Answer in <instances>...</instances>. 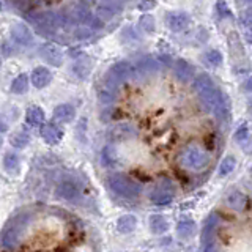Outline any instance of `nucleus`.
<instances>
[{"mask_svg": "<svg viewBox=\"0 0 252 252\" xmlns=\"http://www.w3.org/2000/svg\"><path fill=\"white\" fill-rule=\"evenodd\" d=\"M178 164L186 170L191 172H202L205 167H208L210 156L207 152H203L197 145H188L178 155Z\"/></svg>", "mask_w": 252, "mask_h": 252, "instance_id": "nucleus-1", "label": "nucleus"}, {"mask_svg": "<svg viewBox=\"0 0 252 252\" xmlns=\"http://www.w3.org/2000/svg\"><path fill=\"white\" fill-rule=\"evenodd\" d=\"M107 186L115 195L123 197V199H136L140 194V186L134 183L123 173H112L107 177Z\"/></svg>", "mask_w": 252, "mask_h": 252, "instance_id": "nucleus-2", "label": "nucleus"}, {"mask_svg": "<svg viewBox=\"0 0 252 252\" xmlns=\"http://www.w3.org/2000/svg\"><path fill=\"white\" fill-rule=\"evenodd\" d=\"M175 197V186H173L169 180H164L161 183H158L152 192H150V200L155 205H165L170 203Z\"/></svg>", "mask_w": 252, "mask_h": 252, "instance_id": "nucleus-3", "label": "nucleus"}, {"mask_svg": "<svg viewBox=\"0 0 252 252\" xmlns=\"http://www.w3.org/2000/svg\"><path fill=\"white\" fill-rule=\"evenodd\" d=\"M82 191V185L73 177L63 178L60 183L57 185V189H55V194H57L60 199L65 200H76L79 195H81Z\"/></svg>", "mask_w": 252, "mask_h": 252, "instance_id": "nucleus-4", "label": "nucleus"}, {"mask_svg": "<svg viewBox=\"0 0 252 252\" xmlns=\"http://www.w3.org/2000/svg\"><path fill=\"white\" fill-rule=\"evenodd\" d=\"M39 57H41L47 65H51V66H62V63H63V52L62 49L57 46V44H54V43H44L39 46Z\"/></svg>", "mask_w": 252, "mask_h": 252, "instance_id": "nucleus-5", "label": "nucleus"}, {"mask_svg": "<svg viewBox=\"0 0 252 252\" xmlns=\"http://www.w3.org/2000/svg\"><path fill=\"white\" fill-rule=\"evenodd\" d=\"M159 66H161L159 62H158L156 59L150 57V55H145V57H142L136 62V66H132L134 68V79L156 73V71L159 69Z\"/></svg>", "mask_w": 252, "mask_h": 252, "instance_id": "nucleus-6", "label": "nucleus"}, {"mask_svg": "<svg viewBox=\"0 0 252 252\" xmlns=\"http://www.w3.org/2000/svg\"><path fill=\"white\" fill-rule=\"evenodd\" d=\"M11 36L18 44L21 46H32L33 44V35L26 24L18 22L11 27Z\"/></svg>", "mask_w": 252, "mask_h": 252, "instance_id": "nucleus-7", "label": "nucleus"}, {"mask_svg": "<svg viewBox=\"0 0 252 252\" xmlns=\"http://www.w3.org/2000/svg\"><path fill=\"white\" fill-rule=\"evenodd\" d=\"M137 134L136 128L129 123H120V125H115L112 129L109 131V139L112 142H120V140H126V139H131Z\"/></svg>", "mask_w": 252, "mask_h": 252, "instance_id": "nucleus-8", "label": "nucleus"}, {"mask_svg": "<svg viewBox=\"0 0 252 252\" xmlns=\"http://www.w3.org/2000/svg\"><path fill=\"white\" fill-rule=\"evenodd\" d=\"M41 137L44 139L46 144L49 145H57L63 139V129L57 123H46L41 128Z\"/></svg>", "mask_w": 252, "mask_h": 252, "instance_id": "nucleus-9", "label": "nucleus"}, {"mask_svg": "<svg viewBox=\"0 0 252 252\" xmlns=\"http://www.w3.org/2000/svg\"><path fill=\"white\" fill-rule=\"evenodd\" d=\"M191 24V16L185 11L170 13L167 18V26L172 32H181Z\"/></svg>", "mask_w": 252, "mask_h": 252, "instance_id": "nucleus-10", "label": "nucleus"}, {"mask_svg": "<svg viewBox=\"0 0 252 252\" xmlns=\"http://www.w3.org/2000/svg\"><path fill=\"white\" fill-rule=\"evenodd\" d=\"M76 18H77V21H81L82 24H85L87 27L89 29H102L104 27V22H102L99 18H96L94 14H92L87 8H84V6H79L77 10H76Z\"/></svg>", "mask_w": 252, "mask_h": 252, "instance_id": "nucleus-11", "label": "nucleus"}, {"mask_svg": "<svg viewBox=\"0 0 252 252\" xmlns=\"http://www.w3.org/2000/svg\"><path fill=\"white\" fill-rule=\"evenodd\" d=\"M36 24L38 27L41 30H46V32H55L59 27H60V22H59V14H55L52 11H46V13H41L38 16L36 19Z\"/></svg>", "mask_w": 252, "mask_h": 252, "instance_id": "nucleus-12", "label": "nucleus"}, {"mask_svg": "<svg viewBox=\"0 0 252 252\" xmlns=\"http://www.w3.org/2000/svg\"><path fill=\"white\" fill-rule=\"evenodd\" d=\"M110 74H112L117 81H128V79H134V68L132 65H129L128 62H118L115 65L110 68L109 71Z\"/></svg>", "mask_w": 252, "mask_h": 252, "instance_id": "nucleus-13", "label": "nucleus"}, {"mask_svg": "<svg viewBox=\"0 0 252 252\" xmlns=\"http://www.w3.org/2000/svg\"><path fill=\"white\" fill-rule=\"evenodd\" d=\"M30 81H32V84L36 87V89H44V87H47V85L51 84L52 73L47 68H44V66H38V68L33 69V73H32Z\"/></svg>", "mask_w": 252, "mask_h": 252, "instance_id": "nucleus-14", "label": "nucleus"}, {"mask_svg": "<svg viewBox=\"0 0 252 252\" xmlns=\"http://www.w3.org/2000/svg\"><path fill=\"white\" fill-rule=\"evenodd\" d=\"M74 117H76V110L71 104H59L54 109V118L57 122L69 123L74 120Z\"/></svg>", "mask_w": 252, "mask_h": 252, "instance_id": "nucleus-15", "label": "nucleus"}, {"mask_svg": "<svg viewBox=\"0 0 252 252\" xmlns=\"http://www.w3.org/2000/svg\"><path fill=\"white\" fill-rule=\"evenodd\" d=\"M192 66L189 65V63L183 59H178L175 62V76L178 81L181 82H188V81H191L192 79Z\"/></svg>", "mask_w": 252, "mask_h": 252, "instance_id": "nucleus-16", "label": "nucleus"}, {"mask_svg": "<svg viewBox=\"0 0 252 252\" xmlns=\"http://www.w3.org/2000/svg\"><path fill=\"white\" fill-rule=\"evenodd\" d=\"M44 110L41 107H30L27 109V114H26V122L30 125V126H41L44 123Z\"/></svg>", "mask_w": 252, "mask_h": 252, "instance_id": "nucleus-17", "label": "nucleus"}, {"mask_svg": "<svg viewBox=\"0 0 252 252\" xmlns=\"http://www.w3.org/2000/svg\"><path fill=\"white\" fill-rule=\"evenodd\" d=\"M136 225H137V219L132 215H125L122 218H118V220H117V230L122 233L132 232L134 228H136Z\"/></svg>", "mask_w": 252, "mask_h": 252, "instance_id": "nucleus-18", "label": "nucleus"}, {"mask_svg": "<svg viewBox=\"0 0 252 252\" xmlns=\"http://www.w3.org/2000/svg\"><path fill=\"white\" fill-rule=\"evenodd\" d=\"M150 228H152V232L156 233V235L164 233L169 228L167 219H165L164 216H161V215H153L152 218H150Z\"/></svg>", "mask_w": 252, "mask_h": 252, "instance_id": "nucleus-19", "label": "nucleus"}, {"mask_svg": "<svg viewBox=\"0 0 252 252\" xmlns=\"http://www.w3.org/2000/svg\"><path fill=\"white\" fill-rule=\"evenodd\" d=\"M73 71H74L76 76H79L81 79H85L87 76L90 74V71H92V62L87 57H81L74 63Z\"/></svg>", "mask_w": 252, "mask_h": 252, "instance_id": "nucleus-20", "label": "nucleus"}, {"mask_svg": "<svg viewBox=\"0 0 252 252\" xmlns=\"http://www.w3.org/2000/svg\"><path fill=\"white\" fill-rule=\"evenodd\" d=\"M194 220L192 219H189V218H183V219H180V222L177 225V232L180 236H183V238H188V236H191L194 233Z\"/></svg>", "mask_w": 252, "mask_h": 252, "instance_id": "nucleus-21", "label": "nucleus"}, {"mask_svg": "<svg viewBox=\"0 0 252 252\" xmlns=\"http://www.w3.org/2000/svg\"><path fill=\"white\" fill-rule=\"evenodd\" d=\"M211 87H215V84H213V79L208 76V74H199L195 79H194V89L197 93H200L203 90H208L211 89Z\"/></svg>", "mask_w": 252, "mask_h": 252, "instance_id": "nucleus-22", "label": "nucleus"}, {"mask_svg": "<svg viewBox=\"0 0 252 252\" xmlns=\"http://www.w3.org/2000/svg\"><path fill=\"white\" fill-rule=\"evenodd\" d=\"M27 89H29V76L27 74H19L11 84V92L16 93V94L26 93Z\"/></svg>", "mask_w": 252, "mask_h": 252, "instance_id": "nucleus-23", "label": "nucleus"}, {"mask_svg": "<svg viewBox=\"0 0 252 252\" xmlns=\"http://www.w3.org/2000/svg\"><path fill=\"white\" fill-rule=\"evenodd\" d=\"M3 165H5V169L10 173L18 172V169H19V158L16 156L14 153H6L5 158H3Z\"/></svg>", "mask_w": 252, "mask_h": 252, "instance_id": "nucleus-24", "label": "nucleus"}, {"mask_svg": "<svg viewBox=\"0 0 252 252\" xmlns=\"http://www.w3.org/2000/svg\"><path fill=\"white\" fill-rule=\"evenodd\" d=\"M235 165H236V161L233 156H227L225 159L220 162L219 165V175L220 177H225L228 173H232L235 170Z\"/></svg>", "mask_w": 252, "mask_h": 252, "instance_id": "nucleus-25", "label": "nucleus"}, {"mask_svg": "<svg viewBox=\"0 0 252 252\" xmlns=\"http://www.w3.org/2000/svg\"><path fill=\"white\" fill-rule=\"evenodd\" d=\"M139 26H140L142 30L147 32V33H153V32H155V18H153V16H150V14L142 16V18L139 19Z\"/></svg>", "mask_w": 252, "mask_h": 252, "instance_id": "nucleus-26", "label": "nucleus"}, {"mask_svg": "<svg viewBox=\"0 0 252 252\" xmlns=\"http://www.w3.org/2000/svg\"><path fill=\"white\" fill-rule=\"evenodd\" d=\"M115 16V11H114V8H110L107 5H101L96 8V18H99L102 22L104 21H109V19H112Z\"/></svg>", "mask_w": 252, "mask_h": 252, "instance_id": "nucleus-27", "label": "nucleus"}, {"mask_svg": "<svg viewBox=\"0 0 252 252\" xmlns=\"http://www.w3.org/2000/svg\"><path fill=\"white\" fill-rule=\"evenodd\" d=\"M30 142L29 134L26 132H16L14 136H11V145L18 147V148H24Z\"/></svg>", "mask_w": 252, "mask_h": 252, "instance_id": "nucleus-28", "label": "nucleus"}, {"mask_svg": "<svg viewBox=\"0 0 252 252\" xmlns=\"http://www.w3.org/2000/svg\"><path fill=\"white\" fill-rule=\"evenodd\" d=\"M205 60H207L211 66H219L220 63H222V54L216 49H211L205 54Z\"/></svg>", "mask_w": 252, "mask_h": 252, "instance_id": "nucleus-29", "label": "nucleus"}, {"mask_svg": "<svg viewBox=\"0 0 252 252\" xmlns=\"http://www.w3.org/2000/svg\"><path fill=\"white\" fill-rule=\"evenodd\" d=\"M216 11H218V14H219V18H230V16H232L230 8L227 6V3L224 2V0H218V3H216Z\"/></svg>", "mask_w": 252, "mask_h": 252, "instance_id": "nucleus-30", "label": "nucleus"}, {"mask_svg": "<svg viewBox=\"0 0 252 252\" xmlns=\"http://www.w3.org/2000/svg\"><path fill=\"white\" fill-rule=\"evenodd\" d=\"M73 35H74V38L79 39V41H82V39H89L93 35V32L89 27H77V29H74Z\"/></svg>", "mask_w": 252, "mask_h": 252, "instance_id": "nucleus-31", "label": "nucleus"}, {"mask_svg": "<svg viewBox=\"0 0 252 252\" xmlns=\"http://www.w3.org/2000/svg\"><path fill=\"white\" fill-rule=\"evenodd\" d=\"M249 137V129H248V125H243L238 128V131H236L235 134V139L238 140V142H244V140H248Z\"/></svg>", "mask_w": 252, "mask_h": 252, "instance_id": "nucleus-32", "label": "nucleus"}, {"mask_svg": "<svg viewBox=\"0 0 252 252\" xmlns=\"http://www.w3.org/2000/svg\"><path fill=\"white\" fill-rule=\"evenodd\" d=\"M99 99H101V102L102 104H110L114 99H115V94L110 92V90H101V93H99Z\"/></svg>", "mask_w": 252, "mask_h": 252, "instance_id": "nucleus-33", "label": "nucleus"}, {"mask_svg": "<svg viewBox=\"0 0 252 252\" xmlns=\"http://www.w3.org/2000/svg\"><path fill=\"white\" fill-rule=\"evenodd\" d=\"M155 6H156V0H142L137 8L140 11H150V10H153Z\"/></svg>", "mask_w": 252, "mask_h": 252, "instance_id": "nucleus-34", "label": "nucleus"}, {"mask_svg": "<svg viewBox=\"0 0 252 252\" xmlns=\"http://www.w3.org/2000/svg\"><path fill=\"white\" fill-rule=\"evenodd\" d=\"M240 24L246 27V29H251V10H246V13L241 16V18H240Z\"/></svg>", "mask_w": 252, "mask_h": 252, "instance_id": "nucleus-35", "label": "nucleus"}, {"mask_svg": "<svg viewBox=\"0 0 252 252\" xmlns=\"http://www.w3.org/2000/svg\"><path fill=\"white\" fill-rule=\"evenodd\" d=\"M8 129V125L2 120V117H0V132H5Z\"/></svg>", "mask_w": 252, "mask_h": 252, "instance_id": "nucleus-36", "label": "nucleus"}, {"mask_svg": "<svg viewBox=\"0 0 252 252\" xmlns=\"http://www.w3.org/2000/svg\"><path fill=\"white\" fill-rule=\"evenodd\" d=\"M81 2L84 5H92V3H94V0H81Z\"/></svg>", "mask_w": 252, "mask_h": 252, "instance_id": "nucleus-37", "label": "nucleus"}, {"mask_svg": "<svg viewBox=\"0 0 252 252\" xmlns=\"http://www.w3.org/2000/svg\"><path fill=\"white\" fill-rule=\"evenodd\" d=\"M241 3H251V0H240Z\"/></svg>", "mask_w": 252, "mask_h": 252, "instance_id": "nucleus-38", "label": "nucleus"}, {"mask_svg": "<svg viewBox=\"0 0 252 252\" xmlns=\"http://www.w3.org/2000/svg\"><path fill=\"white\" fill-rule=\"evenodd\" d=\"M106 2H120V0H106Z\"/></svg>", "mask_w": 252, "mask_h": 252, "instance_id": "nucleus-39", "label": "nucleus"}, {"mask_svg": "<svg viewBox=\"0 0 252 252\" xmlns=\"http://www.w3.org/2000/svg\"><path fill=\"white\" fill-rule=\"evenodd\" d=\"M2 142H3V140H2V137H0V147H2Z\"/></svg>", "mask_w": 252, "mask_h": 252, "instance_id": "nucleus-40", "label": "nucleus"}, {"mask_svg": "<svg viewBox=\"0 0 252 252\" xmlns=\"http://www.w3.org/2000/svg\"><path fill=\"white\" fill-rule=\"evenodd\" d=\"M0 65H2V59H0Z\"/></svg>", "mask_w": 252, "mask_h": 252, "instance_id": "nucleus-41", "label": "nucleus"}]
</instances>
